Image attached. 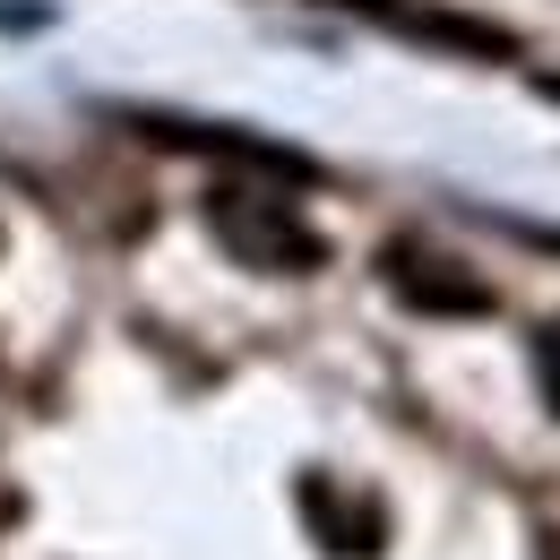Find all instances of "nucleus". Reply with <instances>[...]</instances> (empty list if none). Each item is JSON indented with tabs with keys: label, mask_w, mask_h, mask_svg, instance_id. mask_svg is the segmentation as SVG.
Masks as SVG:
<instances>
[{
	"label": "nucleus",
	"mask_w": 560,
	"mask_h": 560,
	"mask_svg": "<svg viewBox=\"0 0 560 560\" xmlns=\"http://www.w3.org/2000/svg\"><path fill=\"white\" fill-rule=\"evenodd\" d=\"M215 224H224V233H233V250H250L259 268H302V259H311V233H302L284 208H233V190H224Z\"/></svg>",
	"instance_id": "1"
},
{
	"label": "nucleus",
	"mask_w": 560,
	"mask_h": 560,
	"mask_svg": "<svg viewBox=\"0 0 560 560\" xmlns=\"http://www.w3.org/2000/svg\"><path fill=\"white\" fill-rule=\"evenodd\" d=\"M535 362H544V397H552V415H560V337H544Z\"/></svg>",
	"instance_id": "2"
}]
</instances>
